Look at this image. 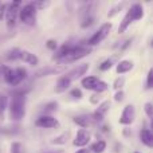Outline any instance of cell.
<instances>
[{
	"instance_id": "cell-17",
	"label": "cell",
	"mask_w": 153,
	"mask_h": 153,
	"mask_svg": "<svg viewBox=\"0 0 153 153\" xmlns=\"http://www.w3.org/2000/svg\"><path fill=\"white\" fill-rule=\"evenodd\" d=\"M133 69V62L130 61H121L118 65H117V73L118 74H124V73H128L129 70Z\"/></svg>"
},
{
	"instance_id": "cell-27",
	"label": "cell",
	"mask_w": 153,
	"mask_h": 153,
	"mask_svg": "<svg viewBox=\"0 0 153 153\" xmlns=\"http://www.w3.org/2000/svg\"><path fill=\"white\" fill-rule=\"evenodd\" d=\"M124 82H125V79H124V76H118V78L114 81V85H113V87L114 89H120V87L124 85Z\"/></svg>"
},
{
	"instance_id": "cell-31",
	"label": "cell",
	"mask_w": 153,
	"mask_h": 153,
	"mask_svg": "<svg viewBox=\"0 0 153 153\" xmlns=\"http://www.w3.org/2000/svg\"><path fill=\"white\" fill-rule=\"evenodd\" d=\"M100 98H101V94H93L91 95V98H90V102L91 103H98V101H100Z\"/></svg>"
},
{
	"instance_id": "cell-22",
	"label": "cell",
	"mask_w": 153,
	"mask_h": 153,
	"mask_svg": "<svg viewBox=\"0 0 153 153\" xmlns=\"http://www.w3.org/2000/svg\"><path fill=\"white\" fill-rule=\"evenodd\" d=\"M11 153H24L23 145L19 143H13L12 145H11Z\"/></svg>"
},
{
	"instance_id": "cell-20",
	"label": "cell",
	"mask_w": 153,
	"mask_h": 153,
	"mask_svg": "<svg viewBox=\"0 0 153 153\" xmlns=\"http://www.w3.org/2000/svg\"><path fill=\"white\" fill-rule=\"evenodd\" d=\"M105 148H106V143L101 140V141H97V143L91 146V151L94 153H102L105 151Z\"/></svg>"
},
{
	"instance_id": "cell-26",
	"label": "cell",
	"mask_w": 153,
	"mask_h": 153,
	"mask_svg": "<svg viewBox=\"0 0 153 153\" xmlns=\"http://www.w3.org/2000/svg\"><path fill=\"white\" fill-rule=\"evenodd\" d=\"M153 86V70L151 69L148 73V78H146V89H151Z\"/></svg>"
},
{
	"instance_id": "cell-21",
	"label": "cell",
	"mask_w": 153,
	"mask_h": 153,
	"mask_svg": "<svg viewBox=\"0 0 153 153\" xmlns=\"http://www.w3.org/2000/svg\"><path fill=\"white\" fill-rule=\"evenodd\" d=\"M67 138H69V133H63L62 136H59V137L54 138V140H53V144H56V145H62V144L66 143Z\"/></svg>"
},
{
	"instance_id": "cell-23",
	"label": "cell",
	"mask_w": 153,
	"mask_h": 153,
	"mask_svg": "<svg viewBox=\"0 0 153 153\" xmlns=\"http://www.w3.org/2000/svg\"><path fill=\"white\" fill-rule=\"evenodd\" d=\"M94 90L98 93V94H101L102 91H105V90H108V83L106 82H103V81H100L98 82V85L94 87Z\"/></svg>"
},
{
	"instance_id": "cell-24",
	"label": "cell",
	"mask_w": 153,
	"mask_h": 153,
	"mask_svg": "<svg viewBox=\"0 0 153 153\" xmlns=\"http://www.w3.org/2000/svg\"><path fill=\"white\" fill-rule=\"evenodd\" d=\"M111 66H113V59H108V61L102 62V63L100 65V70L101 71H106V70H109Z\"/></svg>"
},
{
	"instance_id": "cell-10",
	"label": "cell",
	"mask_w": 153,
	"mask_h": 153,
	"mask_svg": "<svg viewBox=\"0 0 153 153\" xmlns=\"http://www.w3.org/2000/svg\"><path fill=\"white\" fill-rule=\"evenodd\" d=\"M90 141V133L87 129H79L78 133L75 136L74 145L75 146H85L86 144H89Z\"/></svg>"
},
{
	"instance_id": "cell-30",
	"label": "cell",
	"mask_w": 153,
	"mask_h": 153,
	"mask_svg": "<svg viewBox=\"0 0 153 153\" xmlns=\"http://www.w3.org/2000/svg\"><path fill=\"white\" fill-rule=\"evenodd\" d=\"M71 95L74 98H78L79 100V98H82V91L79 89H74V90H71Z\"/></svg>"
},
{
	"instance_id": "cell-33",
	"label": "cell",
	"mask_w": 153,
	"mask_h": 153,
	"mask_svg": "<svg viewBox=\"0 0 153 153\" xmlns=\"http://www.w3.org/2000/svg\"><path fill=\"white\" fill-rule=\"evenodd\" d=\"M47 47L51 48V50H56V43L54 40H48L47 42Z\"/></svg>"
},
{
	"instance_id": "cell-25",
	"label": "cell",
	"mask_w": 153,
	"mask_h": 153,
	"mask_svg": "<svg viewBox=\"0 0 153 153\" xmlns=\"http://www.w3.org/2000/svg\"><path fill=\"white\" fill-rule=\"evenodd\" d=\"M145 113H146V116L149 117V118H152L153 117V106H152V103L151 102H146L145 103Z\"/></svg>"
},
{
	"instance_id": "cell-5",
	"label": "cell",
	"mask_w": 153,
	"mask_h": 153,
	"mask_svg": "<svg viewBox=\"0 0 153 153\" xmlns=\"http://www.w3.org/2000/svg\"><path fill=\"white\" fill-rule=\"evenodd\" d=\"M110 30H111V23L102 24V26H101V28L98 30V31L95 32V34L93 35L89 40H87V45H89V46H95V45H98V43H101L109 35Z\"/></svg>"
},
{
	"instance_id": "cell-36",
	"label": "cell",
	"mask_w": 153,
	"mask_h": 153,
	"mask_svg": "<svg viewBox=\"0 0 153 153\" xmlns=\"http://www.w3.org/2000/svg\"><path fill=\"white\" fill-rule=\"evenodd\" d=\"M47 153H63V151H53V152H47Z\"/></svg>"
},
{
	"instance_id": "cell-12",
	"label": "cell",
	"mask_w": 153,
	"mask_h": 153,
	"mask_svg": "<svg viewBox=\"0 0 153 153\" xmlns=\"http://www.w3.org/2000/svg\"><path fill=\"white\" fill-rule=\"evenodd\" d=\"M19 58L23 62H26L27 65H30V66H36V65L39 63L38 56L35 55V54L30 53V51H20V53H19Z\"/></svg>"
},
{
	"instance_id": "cell-3",
	"label": "cell",
	"mask_w": 153,
	"mask_h": 153,
	"mask_svg": "<svg viewBox=\"0 0 153 153\" xmlns=\"http://www.w3.org/2000/svg\"><path fill=\"white\" fill-rule=\"evenodd\" d=\"M87 54H90V48L89 47H70V50L67 51V54L61 59V63H71L75 62L78 59L86 56Z\"/></svg>"
},
{
	"instance_id": "cell-29",
	"label": "cell",
	"mask_w": 153,
	"mask_h": 153,
	"mask_svg": "<svg viewBox=\"0 0 153 153\" xmlns=\"http://www.w3.org/2000/svg\"><path fill=\"white\" fill-rule=\"evenodd\" d=\"M124 4H125V3H122V4H118L116 8H114L113 11H110V12L108 13V16H109V18H110V16H114V15H116V13L118 12V10H120V8H122V7H124Z\"/></svg>"
},
{
	"instance_id": "cell-28",
	"label": "cell",
	"mask_w": 153,
	"mask_h": 153,
	"mask_svg": "<svg viewBox=\"0 0 153 153\" xmlns=\"http://www.w3.org/2000/svg\"><path fill=\"white\" fill-rule=\"evenodd\" d=\"M93 20H94V18H93V16H89V18H86L83 22H82L81 26L83 27V28H86L87 26H91V24H93Z\"/></svg>"
},
{
	"instance_id": "cell-2",
	"label": "cell",
	"mask_w": 153,
	"mask_h": 153,
	"mask_svg": "<svg viewBox=\"0 0 153 153\" xmlns=\"http://www.w3.org/2000/svg\"><path fill=\"white\" fill-rule=\"evenodd\" d=\"M143 15H144V11H143V7H141L140 4L132 5V7H130V10L128 11V13L125 15V18L122 19L121 24H120V27H118V32H120V34L125 32V30L129 27V24L132 23V22L141 19V18H143Z\"/></svg>"
},
{
	"instance_id": "cell-6",
	"label": "cell",
	"mask_w": 153,
	"mask_h": 153,
	"mask_svg": "<svg viewBox=\"0 0 153 153\" xmlns=\"http://www.w3.org/2000/svg\"><path fill=\"white\" fill-rule=\"evenodd\" d=\"M19 7H20V1L11 3L10 7H8L7 13H5V20H7L8 27H13V26H15L16 18H18V13H19Z\"/></svg>"
},
{
	"instance_id": "cell-1",
	"label": "cell",
	"mask_w": 153,
	"mask_h": 153,
	"mask_svg": "<svg viewBox=\"0 0 153 153\" xmlns=\"http://www.w3.org/2000/svg\"><path fill=\"white\" fill-rule=\"evenodd\" d=\"M10 113L11 118L19 121L24 117L26 113V97L22 93H13L10 101Z\"/></svg>"
},
{
	"instance_id": "cell-11",
	"label": "cell",
	"mask_w": 153,
	"mask_h": 153,
	"mask_svg": "<svg viewBox=\"0 0 153 153\" xmlns=\"http://www.w3.org/2000/svg\"><path fill=\"white\" fill-rule=\"evenodd\" d=\"M35 125L39 126V128H46V129H47V128L56 126V125H58V121H56L54 117H51V116H42V117H39V118L36 120Z\"/></svg>"
},
{
	"instance_id": "cell-18",
	"label": "cell",
	"mask_w": 153,
	"mask_h": 153,
	"mask_svg": "<svg viewBox=\"0 0 153 153\" xmlns=\"http://www.w3.org/2000/svg\"><path fill=\"white\" fill-rule=\"evenodd\" d=\"M74 122L81 126V129H86V128L90 125V120L87 118V117H75Z\"/></svg>"
},
{
	"instance_id": "cell-14",
	"label": "cell",
	"mask_w": 153,
	"mask_h": 153,
	"mask_svg": "<svg viewBox=\"0 0 153 153\" xmlns=\"http://www.w3.org/2000/svg\"><path fill=\"white\" fill-rule=\"evenodd\" d=\"M140 138H141V143L145 144L148 148H152L153 146V134L149 129H143L140 132Z\"/></svg>"
},
{
	"instance_id": "cell-7",
	"label": "cell",
	"mask_w": 153,
	"mask_h": 153,
	"mask_svg": "<svg viewBox=\"0 0 153 153\" xmlns=\"http://www.w3.org/2000/svg\"><path fill=\"white\" fill-rule=\"evenodd\" d=\"M87 70H89V63H82V65H78V66H75L74 69H71L65 76H66V78H69L70 81L73 82V81H75V79L81 78L82 75L86 74Z\"/></svg>"
},
{
	"instance_id": "cell-9",
	"label": "cell",
	"mask_w": 153,
	"mask_h": 153,
	"mask_svg": "<svg viewBox=\"0 0 153 153\" xmlns=\"http://www.w3.org/2000/svg\"><path fill=\"white\" fill-rule=\"evenodd\" d=\"M26 76H27V71L24 69H22V67L15 69V70H12V74H11V78H10V81H8V83H10L11 86H16V85L20 83Z\"/></svg>"
},
{
	"instance_id": "cell-8",
	"label": "cell",
	"mask_w": 153,
	"mask_h": 153,
	"mask_svg": "<svg viewBox=\"0 0 153 153\" xmlns=\"http://www.w3.org/2000/svg\"><path fill=\"white\" fill-rule=\"evenodd\" d=\"M134 120V106L133 105H126L122 110V114L120 117V124L129 125Z\"/></svg>"
},
{
	"instance_id": "cell-19",
	"label": "cell",
	"mask_w": 153,
	"mask_h": 153,
	"mask_svg": "<svg viewBox=\"0 0 153 153\" xmlns=\"http://www.w3.org/2000/svg\"><path fill=\"white\" fill-rule=\"evenodd\" d=\"M7 103H8V98L5 95H1L0 97V122L4 118V110L7 108Z\"/></svg>"
},
{
	"instance_id": "cell-4",
	"label": "cell",
	"mask_w": 153,
	"mask_h": 153,
	"mask_svg": "<svg viewBox=\"0 0 153 153\" xmlns=\"http://www.w3.org/2000/svg\"><path fill=\"white\" fill-rule=\"evenodd\" d=\"M19 16L23 23L28 24V26H34L35 20H36V8L32 5V3L26 4L19 10Z\"/></svg>"
},
{
	"instance_id": "cell-35",
	"label": "cell",
	"mask_w": 153,
	"mask_h": 153,
	"mask_svg": "<svg viewBox=\"0 0 153 153\" xmlns=\"http://www.w3.org/2000/svg\"><path fill=\"white\" fill-rule=\"evenodd\" d=\"M75 153H89V149H86V148H82L81 151H78V152H75Z\"/></svg>"
},
{
	"instance_id": "cell-15",
	"label": "cell",
	"mask_w": 153,
	"mask_h": 153,
	"mask_svg": "<svg viewBox=\"0 0 153 153\" xmlns=\"http://www.w3.org/2000/svg\"><path fill=\"white\" fill-rule=\"evenodd\" d=\"M70 86H71V81H70L69 78H66V76H61V78L58 79V82H56L55 91L56 93H63V91H66Z\"/></svg>"
},
{
	"instance_id": "cell-34",
	"label": "cell",
	"mask_w": 153,
	"mask_h": 153,
	"mask_svg": "<svg viewBox=\"0 0 153 153\" xmlns=\"http://www.w3.org/2000/svg\"><path fill=\"white\" fill-rule=\"evenodd\" d=\"M54 106H56V103H50V105L46 106V109H47V110H53Z\"/></svg>"
},
{
	"instance_id": "cell-32",
	"label": "cell",
	"mask_w": 153,
	"mask_h": 153,
	"mask_svg": "<svg viewBox=\"0 0 153 153\" xmlns=\"http://www.w3.org/2000/svg\"><path fill=\"white\" fill-rule=\"evenodd\" d=\"M122 98H124V93H122V91L116 93V95H114V100H116L117 102H120V101H122Z\"/></svg>"
},
{
	"instance_id": "cell-16",
	"label": "cell",
	"mask_w": 153,
	"mask_h": 153,
	"mask_svg": "<svg viewBox=\"0 0 153 153\" xmlns=\"http://www.w3.org/2000/svg\"><path fill=\"white\" fill-rule=\"evenodd\" d=\"M98 82H100V79L97 78V76H86V78L82 79V86L85 87V89L87 90H94V87L98 85Z\"/></svg>"
},
{
	"instance_id": "cell-13",
	"label": "cell",
	"mask_w": 153,
	"mask_h": 153,
	"mask_svg": "<svg viewBox=\"0 0 153 153\" xmlns=\"http://www.w3.org/2000/svg\"><path fill=\"white\" fill-rule=\"evenodd\" d=\"M109 109H110V101H103V102L98 106L97 110L94 111V114H93V117H94L95 121H101V120H103V117H105V114L108 113Z\"/></svg>"
}]
</instances>
